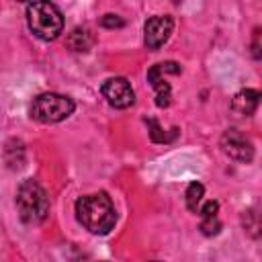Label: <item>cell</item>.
<instances>
[{
    "instance_id": "ba28073f",
    "label": "cell",
    "mask_w": 262,
    "mask_h": 262,
    "mask_svg": "<svg viewBox=\"0 0 262 262\" xmlns=\"http://www.w3.org/2000/svg\"><path fill=\"white\" fill-rule=\"evenodd\" d=\"M174 31V20L172 16H151L145 27H143V41L147 49H160L172 35Z\"/></svg>"
},
{
    "instance_id": "3957f363",
    "label": "cell",
    "mask_w": 262,
    "mask_h": 262,
    "mask_svg": "<svg viewBox=\"0 0 262 262\" xmlns=\"http://www.w3.org/2000/svg\"><path fill=\"white\" fill-rule=\"evenodd\" d=\"M27 23L33 35L43 41H53L63 31L61 10L49 0H33L27 8Z\"/></svg>"
},
{
    "instance_id": "52a82bcc",
    "label": "cell",
    "mask_w": 262,
    "mask_h": 262,
    "mask_svg": "<svg viewBox=\"0 0 262 262\" xmlns=\"http://www.w3.org/2000/svg\"><path fill=\"white\" fill-rule=\"evenodd\" d=\"M100 92L106 98V102L111 106H115V108H127V106H131L135 102V92H133L129 80L121 78V76L104 80Z\"/></svg>"
},
{
    "instance_id": "8fae6325",
    "label": "cell",
    "mask_w": 262,
    "mask_h": 262,
    "mask_svg": "<svg viewBox=\"0 0 262 262\" xmlns=\"http://www.w3.org/2000/svg\"><path fill=\"white\" fill-rule=\"evenodd\" d=\"M203 194H205V188H203L201 182H190L188 184V188H186V207H188V211H192V213L199 211Z\"/></svg>"
},
{
    "instance_id": "5b68a950",
    "label": "cell",
    "mask_w": 262,
    "mask_h": 262,
    "mask_svg": "<svg viewBox=\"0 0 262 262\" xmlns=\"http://www.w3.org/2000/svg\"><path fill=\"white\" fill-rule=\"evenodd\" d=\"M180 72L182 68L176 61H162L147 70V82L156 90V104L160 108H166L172 98V90H170V84L164 80V74H180Z\"/></svg>"
},
{
    "instance_id": "7c38bea8",
    "label": "cell",
    "mask_w": 262,
    "mask_h": 262,
    "mask_svg": "<svg viewBox=\"0 0 262 262\" xmlns=\"http://www.w3.org/2000/svg\"><path fill=\"white\" fill-rule=\"evenodd\" d=\"M219 229H221V223H219L217 215H213V217H203V221H201V231H203L205 235H217Z\"/></svg>"
},
{
    "instance_id": "9a60e30c",
    "label": "cell",
    "mask_w": 262,
    "mask_h": 262,
    "mask_svg": "<svg viewBox=\"0 0 262 262\" xmlns=\"http://www.w3.org/2000/svg\"><path fill=\"white\" fill-rule=\"evenodd\" d=\"M199 211H201L203 217H213V215H217V211H219V203H217V201H207Z\"/></svg>"
},
{
    "instance_id": "30bf717a",
    "label": "cell",
    "mask_w": 262,
    "mask_h": 262,
    "mask_svg": "<svg viewBox=\"0 0 262 262\" xmlns=\"http://www.w3.org/2000/svg\"><path fill=\"white\" fill-rule=\"evenodd\" d=\"M68 47L72 49V51H78V53H82V51H88L90 47H92V43H94V37H92V33L86 29V27H76L70 35H68Z\"/></svg>"
},
{
    "instance_id": "8992f818",
    "label": "cell",
    "mask_w": 262,
    "mask_h": 262,
    "mask_svg": "<svg viewBox=\"0 0 262 262\" xmlns=\"http://www.w3.org/2000/svg\"><path fill=\"white\" fill-rule=\"evenodd\" d=\"M221 149L235 162L248 164L254 158V145L252 141L237 129H227L221 135Z\"/></svg>"
},
{
    "instance_id": "9c48e42d",
    "label": "cell",
    "mask_w": 262,
    "mask_h": 262,
    "mask_svg": "<svg viewBox=\"0 0 262 262\" xmlns=\"http://www.w3.org/2000/svg\"><path fill=\"white\" fill-rule=\"evenodd\" d=\"M258 104H260V92L254 90V88L239 90V92L233 96V100H231V108H233L235 113L244 115V117L254 115L256 108H258Z\"/></svg>"
},
{
    "instance_id": "277c9868",
    "label": "cell",
    "mask_w": 262,
    "mask_h": 262,
    "mask_svg": "<svg viewBox=\"0 0 262 262\" xmlns=\"http://www.w3.org/2000/svg\"><path fill=\"white\" fill-rule=\"evenodd\" d=\"M76 104L70 96L45 92L39 94L31 104V117L39 123H59L74 113Z\"/></svg>"
},
{
    "instance_id": "7a4b0ae2",
    "label": "cell",
    "mask_w": 262,
    "mask_h": 262,
    "mask_svg": "<svg viewBox=\"0 0 262 262\" xmlns=\"http://www.w3.org/2000/svg\"><path fill=\"white\" fill-rule=\"evenodd\" d=\"M16 211L23 223L27 225H39L49 215V199L45 188L33 180L27 178L18 184L16 190Z\"/></svg>"
},
{
    "instance_id": "e0dca14e",
    "label": "cell",
    "mask_w": 262,
    "mask_h": 262,
    "mask_svg": "<svg viewBox=\"0 0 262 262\" xmlns=\"http://www.w3.org/2000/svg\"><path fill=\"white\" fill-rule=\"evenodd\" d=\"M18 2H31V0H18Z\"/></svg>"
},
{
    "instance_id": "2e32d148",
    "label": "cell",
    "mask_w": 262,
    "mask_h": 262,
    "mask_svg": "<svg viewBox=\"0 0 262 262\" xmlns=\"http://www.w3.org/2000/svg\"><path fill=\"white\" fill-rule=\"evenodd\" d=\"M252 55L260 59V29L254 31V41H252Z\"/></svg>"
},
{
    "instance_id": "5bb4252c",
    "label": "cell",
    "mask_w": 262,
    "mask_h": 262,
    "mask_svg": "<svg viewBox=\"0 0 262 262\" xmlns=\"http://www.w3.org/2000/svg\"><path fill=\"white\" fill-rule=\"evenodd\" d=\"M98 25L104 27V29H121V27H125V20L119 14H104L98 20Z\"/></svg>"
},
{
    "instance_id": "4fadbf2b",
    "label": "cell",
    "mask_w": 262,
    "mask_h": 262,
    "mask_svg": "<svg viewBox=\"0 0 262 262\" xmlns=\"http://www.w3.org/2000/svg\"><path fill=\"white\" fill-rule=\"evenodd\" d=\"M145 123H147V127H149V137H151V141H156V143H164V141H168L166 133L162 131V127H160V123H158L156 119H147Z\"/></svg>"
},
{
    "instance_id": "6da1fadb",
    "label": "cell",
    "mask_w": 262,
    "mask_h": 262,
    "mask_svg": "<svg viewBox=\"0 0 262 262\" xmlns=\"http://www.w3.org/2000/svg\"><path fill=\"white\" fill-rule=\"evenodd\" d=\"M76 217L90 233H96V235L108 233L117 223V213L106 192L80 196L76 201Z\"/></svg>"
}]
</instances>
